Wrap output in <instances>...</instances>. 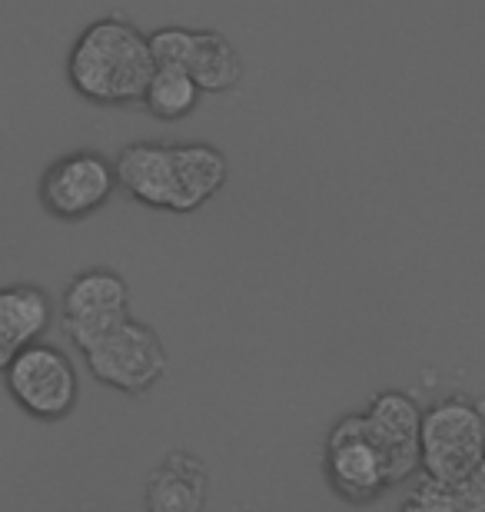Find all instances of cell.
Segmentation results:
<instances>
[{"label":"cell","instance_id":"obj_1","mask_svg":"<svg viewBox=\"0 0 485 512\" xmlns=\"http://www.w3.org/2000/svg\"><path fill=\"white\" fill-rule=\"evenodd\" d=\"M150 37L127 17L110 14L84 27L67 54V80L97 107L137 104L153 74Z\"/></svg>","mask_w":485,"mask_h":512},{"label":"cell","instance_id":"obj_2","mask_svg":"<svg viewBox=\"0 0 485 512\" xmlns=\"http://www.w3.org/2000/svg\"><path fill=\"white\" fill-rule=\"evenodd\" d=\"M80 353L97 383L120 389L127 396H143L157 386L170 363L160 333L137 316H127Z\"/></svg>","mask_w":485,"mask_h":512},{"label":"cell","instance_id":"obj_3","mask_svg":"<svg viewBox=\"0 0 485 512\" xmlns=\"http://www.w3.org/2000/svg\"><path fill=\"white\" fill-rule=\"evenodd\" d=\"M485 456V406L446 396L422 409V473L456 483Z\"/></svg>","mask_w":485,"mask_h":512},{"label":"cell","instance_id":"obj_4","mask_svg":"<svg viewBox=\"0 0 485 512\" xmlns=\"http://www.w3.org/2000/svg\"><path fill=\"white\" fill-rule=\"evenodd\" d=\"M0 376H4L10 399L40 423H57V419L70 416L80 399L74 360L64 350L40 340L24 346Z\"/></svg>","mask_w":485,"mask_h":512},{"label":"cell","instance_id":"obj_5","mask_svg":"<svg viewBox=\"0 0 485 512\" xmlns=\"http://www.w3.org/2000/svg\"><path fill=\"white\" fill-rule=\"evenodd\" d=\"M323 476L329 489L353 506H366L392 486L386 456L379 453L363 413L336 419L323 443Z\"/></svg>","mask_w":485,"mask_h":512},{"label":"cell","instance_id":"obj_6","mask_svg":"<svg viewBox=\"0 0 485 512\" xmlns=\"http://www.w3.org/2000/svg\"><path fill=\"white\" fill-rule=\"evenodd\" d=\"M117 183V163L100 150H74L57 157L40 177V207L54 220H90L110 203Z\"/></svg>","mask_w":485,"mask_h":512},{"label":"cell","instance_id":"obj_7","mask_svg":"<svg viewBox=\"0 0 485 512\" xmlns=\"http://www.w3.org/2000/svg\"><path fill=\"white\" fill-rule=\"evenodd\" d=\"M130 316V286L117 270L94 266L77 273L60 296V333L87 350L103 333Z\"/></svg>","mask_w":485,"mask_h":512},{"label":"cell","instance_id":"obj_8","mask_svg":"<svg viewBox=\"0 0 485 512\" xmlns=\"http://www.w3.org/2000/svg\"><path fill=\"white\" fill-rule=\"evenodd\" d=\"M366 426L386 456L392 486L422 469V406L402 389H383L369 399Z\"/></svg>","mask_w":485,"mask_h":512},{"label":"cell","instance_id":"obj_9","mask_svg":"<svg viewBox=\"0 0 485 512\" xmlns=\"http://www.w3.org/2000/svg\"><path fill=\"white\" fill-rule=\"evenodd\" d=\"M117 183L130 200L150 210L173 207V150L160 140L127 143L117 157Z\"/></svg>","mask_w":485,"mask_h":512},{"label":"cell","instance_id":"obj_10","mask_svg":"<svg viewBox=\"0 0 485 512\" xmlns=\"http://www.w3.org/2000/svg\"><path fill=\"white\" fill-rule=\"evenodd\" d=\"M173 150V207L170 213H196L230 180L226 153L213 143H170Z\"/></svg>","mask_w":485,"mask_h":512},{"label":"cell","instance_id":"obj_11","mask_svg":"<svg viewBox=\"0 0 485 512\" xmlns=\"http://www.w3.org/2000/svg\"><path fill=\"white\" fill-rule=\"evenodd\" d=\"M54 323V300L34 283L0 286V373Z\"/></svg>","mask_w":485,"mask_h":512},{"label":"cell","instance_id":"obj_12","mask_svg":"<svg viewBox=\"0 0 485 512\" xmlns=\"http://www.w3.org/2000/svg\"><path fill=\"white\" fill-rule=\"evenodd\" d=\"M210 493V473L203 459L173 449L147 479V509L150 512H200Z\"/></svg>","mask_w":485,"mask_h":512},{"label":"cell","instance_id":"obj_13","mask_svg":"<svg viewBox=\"0 0 485 512\" xmlns=\"http://www.w3.org/2000/svg\"><path fill=\"white\" fill-rule=\"evenodd\" d=\"M187 70L193 74L196 84H200L203 94H230V90L240 87V80L246 74L240 50L220 30H193Z\"/></svg>","mask_w":485,"mask_h":512},{"label":"cell","instance_id":"obj_14","mask_svg":"<svg viewBox=\"0 0 485 512\" xmlns=\"http://www.w3.org/2000/svg\"><path fill=\"white\" fill-rule=\"evenodd\" d=\"M200 97H203V90L187 67H153L140 104L157 120H170L173 124V120L190 117L196 104H200Z\"/></svg>","mask_w":485,"mask_h":512},{"label":"cell","instance_id":"obj_15","mask_svg":"<svg viewBox=\"0 0 485 512\" xmlns=\"http://www.w3.org/2000/svg\"><path fill=\"white\" fill-rule=\"evenodd\" d=\"M150 37V54L157 67H187L190 64V47H193V30L187 27H160Z\"/></svg>","mask_w":485,"mask_h":512},{"label":"cell","instance_id":"obj_16","mask_svg":"<svg viewBox=\"0 0 485 512\" xmlns=\"http://www.w3.org/2000/svg\"><path fill=\"white\" fill-rule=\"evenodd\" d=\"M402 509H409V512H459L456 486L446 483V479H436V476L422 473L419 486L406 496Z\"/></svg>","mask_w":485,"mask_h":512},{"label":"cell","instance_id":"obj_17","mask_svg":"<svg viewBox=\"0 0 485 512\" xmlns=\"http://www.w3.org/2000/svg\"><path fill=\"white\" fill-rule=\"evenodd\" d=\"M452 486H456L459 512H485V456Z\"/></svg>","mask_w":485,"mask_h":512}]
</instances>
